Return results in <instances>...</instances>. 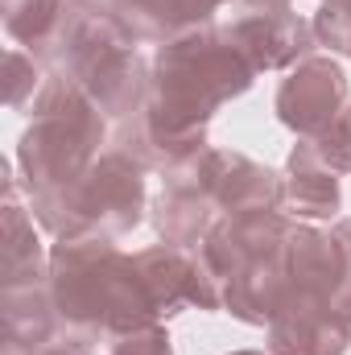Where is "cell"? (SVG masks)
I'll list each match as a JSON object with an SVG mask.
<instances>
[{
  "label": "cell",
  "mask_w": 351,
  "mask_h": 355,
  "mask_svg": "<svg viewBox=\"0 0 351 355\" xmlns=\"http://www.w3.org/2000/svg\"><path fill=\"white\" fill-rule=\"evenodd\" d=\"M223 33L252 62V71H293L314 50V21L298 17L289 4H248L236 12Z\"/></svg>",
  "instance_id": "obj_7"
},
{
  "label": "cell",
  "mask_w": 351,
  "mask_h": 355,
  "mask_svg": "<svg viewBox=\"0 0 351 355\" xmlns=\"http://www.w3.org/2000/svg\"><path fill=\"white\" fill-rule=\"evenodd\" d=\"M223 4L228 0H116V17L137 42L166 46L190 29L211 25Z\"/></svg>",
  "instance_id": "obj_13"
},
{
  "label": "cell",
  "mask_w": 351,
  "mask_h": 355,
  "mask_svg": "<svg viewBox=\"0 0 351 355\" xmlns=\"http://www.w3.org/2000/svg\"><path fill=\"white\" fill-rule=\"evenodd\" d=\"M289 232H293V219L285 211H240V215H223L207 232V240L198 244V257L219 277V285H228L244 265L281 252L289 244Z\"/></svg>",
  "instance_id": "obj_9"
},
{
  "label": "cell",
  "mask_w": 351,
  "mask_h": 355,
  "mask_svg": "<svg viewBox=\"0 0 351 355\" xmlns=\"http://www.w3.org/2000/svg\"><path fill=\"white\" fill-rule=\"evenodd\" d=\"M244 4H289V0H244Z\"/></svg>",
  "instance_id": "obj_26"
},
{
  "label": "cell",
  "mask_w": 351,
  "mask_h": 355,
  "mask_svg": "<svg viewBox=\"0 0 351 355\" xmlns=\"http://www.w3.org/2000/svg\"><path fill=\"white\" fill-rule=\"evenodd\" d=\"M54 297H50V285H17V289H4V310H0V322H4V343L0 355H37L50 339H54Z\"/></svg>",
  "instance_id": "obj_14"
},
{
  "label": "cell",
  "mask_w": 351,
  "mask_h": 355,
  "mask_svg": "<svg viewBox=\"0 0 351 355\" xmlns=\"http://www.w3.org/2000/svg\"><path fill=\"white\" fill-rule=\"evenodd\" d=\"M170 190L207 194L219 215H240V211H281V174L261 162L228 149H198L194 157L178 162L166 170Z\"/></svg>",
  "instance_id": "obj_5"
},
{
  "label": "cell",
  "mask_w": 351,
  "mask_h": 355,
  "mask_svg": "<svg viewBox=\"0 0 351 355\" xmlns=\"http://www.w3.org/2000/svg\"><path fill=\"white\" fill-rule=\"evenodd\" d=\"M348 347V322L323 297L289 289L277 314L268 318V355H343Z\"/></svg>",
  "instance_id": "obj_10"
},
{
  "label": "cell",
  "mask_w": 351,
  "mask_h": 355,
  "mask_svg": "<svg viewBox=\"0 0 351 355\" xmlns=\"http://www.w3.org/2000/svg\"><path fill=\"white\" fill-rule=\"evenodd\" d=\"M331 306H335V314H339V318L348 322V331H351V277L343 281V289H339V293L331 297Z\"/></svg>",
  "instance_id": "obj_23"
},
{
  "label": "cell",
  "mask_w": 351,
  "mask_h": 355,
  "mask_svg": "<svg viewBox=\"0 0 351 355\" xmlns=\"http://www.w3.org/2000/svg\"><path fill=\"white\" fill-rule=\"evenodd\" d=\"M46 285L58 318L87 339L116 343L162 322L141 281L137 257L120 252L112 240H58L50 248Z\"/></svg>",
  "instance_id": "obj_1"
},
{
  "label": "cell",
  "mask_w": 351,
  "mask_h": 355,
  "mask_svg": "<svg viewBox=\"0 0 351 355\" xmlns=\"http://www.w3.org/2000/svg\"><path fill=\"white\" fill-rule=\"evenodd\" d=\"M219 207L207 194H190V190H162V198L153 202V227L166 244L178 248H198L207 240V232L219 223Z\"/></svg>",
  "instance_id": "obj_16"
},
{
  "label": "cell",
  "mask_w": 351,
  "mask_h": 355,
  "mask_svg": "<svg viewBox=\"0 0 351 355\" xmlns=\"http://www.w3.org/2000/svg\"><path fill=\"white\" fill-rule=\"evenodd\" d=\"M112 355H174V347H170L166 327L157 322V327H145V331H132V335L116 339Z\"/></svg>",
  "instance_id": "obj_21"
},
{
  "label": "cell",
  "mask_w": 351,
  "mask_h": 355,
  "mask_svg": "<svg viewBox=\"0 0 351 355\" xmlns=\"http://www.w3.org/2000/svg\"><path fill=\"white\" fill-rule=\"evenodd\" d=\"M4 289L17 285H42L50 277V257L33 232V215H25L21 198H17V182H8L4 190Z\"/></svg>",
  "instance_id": "obj_15"
},
{
  "label": "cell",
  "mask_w": 351,
  "mask_h": 355,
  "mask_svg": "<svg viewBox=\"0 0 351 355\" xmlns=\"http://www.w3.org/2000/svg\"><path fill=\"white\" fill-rule=\"evenodd\" d=\"M137 268H141V281H145L149 302L162 322L182 314L186 306L223 310V285L198 257V248H178V244L162 240V244L137 252Z\"/></svg>",
  "instance_id": "obj_6"
},
{
  "label": "cell",
  "mask_w": 351,
  "mask_h": 355,
  "mask_svg": "<svg viewBox=\"0 0 351 355\" xmlns=\"http://www.w3.org/2000/svg\"><path fill=\"white\" fill-rule=\"evenodd\" d=\"M232 355H268V352H232Z\"/></svg>",
  "instance_id": "obj_27"
},
{
  "label": "cell",
  "mask_w": 351,
  "mask_h": 355,
  "mask_svg": "<svg viewBox=\"0 0 351 355\" xmlns=\"http://www.w3.org/2000/svg\"><path fill=\"white\" fill-rule=\"evenodd\" d=\"M314 37L351 58V0H323L314 17Z\"/></svg>",
  "instance_id": "obj_19"
},
{
  "label": "cell",
  "mask_w": 351,
  "mask_h": 355,
  "mask_svg": "<svg viewBox=\"0 0 351 355\" xmlns=\"http://www.w3.org/2000/svg\"><path fill=\"white\" fill-rule=\"evenodd\" d=\"M71 8H83V12H112L116 17V0H67Z\"/></svg>",
  "instance_id": "obj_25"
},
{
  "label": "cell",
  "mask_w": 351,
  "mask_h": 355,
  "mask_svg": "<svg viewBox=\"0 0 351 355\" xmlns=\"http://www.w3.org/2000/svg\"><path fill=\"white\" fill-rule=\"evenodd\" d=\"M331 236L339 240V248H343V261H348V268H351V219H339Z\"/></svg>",
  "instance_id": "obj_24"
},
{
  "label": "cell",
  "mask_w": 351,
  "mask_h": 355,
  "mask_svg": "<svg viewBox=\"0 0 351 355\" xmlns=\"http://www.w3.org/2000/svg\"><path fill=\"white\" fill-rule=\"evenodd\" d=\"M4 79H8V107H25L37 99V91L46 83L42 67L33 62L29 50H8V62H4Z\"/></svg>",
  "instance_id": "obj_18"
},
{
  "label": "cell",
  "mask_w": 351,
  "mask_h": 355,
  "mask_svg": "<svg viewBox=\"0 0 351 355\" xmlns=\"http://www.w3.org/2000/svg\"><path fill=\"white\" fill-rule=\"evenodd\" d=\"M137 46L141 42L120 25V17L83 12L67 4L62 25L54 29L46 50L33 58H42L50 75L79 83L103 107V116L124 120L141 107L149 91V67L141 62Z\"/></svg>",
  "instance_id": "obj_2"
},
{
  "label": "cell",
  "mask_w": 351,
  "mask_h": 355,
  "mask_svg": "<svg viewBox=\"0 0 351 355\" xmlns=\"http://www.w3.org/2000/svg\"><path fill=\"white\" fill-rule=\"evenodd\" d=\"M343 207L339 174L318 157L314 141L302 137L281 174V211L293 219H335Z\"/></svg>",
  "instance_id": "obj_11"
},
{
  "label": "cell",
  "mask_w": 351,
  "mask_h": 355,
  "mask_svg": "<svg viewBox=\"0 0 351 355\" xmlns=\"http://www.w3.org/2000/svg\"><path fill=\"white\" fill-rule=\"evenodd\" d=\"M348 107V75L339 62L310 54L302 58L277 87V120L298 137L327 132Z\"/></svg>",
  "instance_id": "obj_8"
},
{
  "label": "cell",
  "mask_w": 351,
  "mask_h": 355,
  "mask_svg": "<svg viewBox=\"0 0 351 355\" xmlns=\"http://www.w3.org/2000/svg\"><path fill=\"white\" fill-rule=\"evenodd\" d=\"M4 8V29L17 46H25L29 54H42L46 42L54 37V29L62 25L67 4L62 0H0Z\"/></svg>",
  "instance_id": "obj_17"
},
{
  "label": "cell",
  "mask_w": 351,
  "mask_h": 355,
  "mask_svg": "<svg viewBox=\"0 0 351 355\" xmlns=\"http://www.w3.org/2000/svg\"><path fill=\"white\" fill-rule=\"evenodd\" d=\"M29 112H33V124L17 145V166L33 198V194L71 186L75 178L87 174V166L99 157V145L108 137V116L79 83L62 75H46Z\"/></svg>",
  "instance_id": "obj_3"
},
{
  "label": "cell",
  "mask_w": 351,
  "mask_h": 355,
  "mask_svg": "<svg viewBox=\"0 0 351 355\" xmlns=\"http://www.w3.org/2000/svg\"><path fill=\"white\" fill-rule=\"evenodd\" d=\"M285 261H289V289L323 297V302H331L351 277L339 240L331 232H318V227H306V223H293Z\"/></svg>",
  "instance_id": "obj_12"
},
{
  "label": "cell",
  "mask_w": 351,
  "mask_h": 355,
  "mask_svg": "<svg viewBox=\"0 0 351 355\" xmlns=\"http://www.w3.org/2000/svg\"><path fill=\"white\" fill-rule=\"evenodd\" d=\"M37 355H95V352H91V339H87V335H62V339L54 335V339H50V343H46Z\"/></svg>",
  "instance_id": "obj_22"
},
{
  "label": "cell",
  "mask_w": 351,
  "mask_h": 355,
  "mask_svg": "<svg viewBox=\"0 0 351 355\" xmlns=\"http://www.w3.org/2000/svg\"><path fill=\"white\" fill-rule=\"evenodd\" d=\"M310 141H314L318 157H323L335 174H351V103L339 112V120H335L327 132H318V137H310Z\"/></svg>",
  "instance_id": "obj_20"
},
{
  "label": "cell",
  "mask_w": 351,
  "mask_h": 355,
  "mask_svg": "<svg viewBox=\"0 0 351 355\" xmlns=\"http://www.w3.org/2000/svg\"><path fill=\"white\" fill-rule=\"evenodd\" d=\"M145 215V170L112 149L71 186L33 194V219L58 240H116Z\"/></svg>",
  "instance_id": "obj_4"
}]
</instances>
